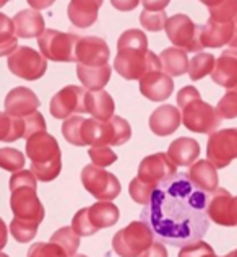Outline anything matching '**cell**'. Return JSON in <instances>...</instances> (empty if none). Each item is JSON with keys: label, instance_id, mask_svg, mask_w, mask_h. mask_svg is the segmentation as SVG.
I'll return each instance as SVG.
<instances>
[{"label": "cell", "instance_id": "816d5d0a", "mask_svg": "<svg viewBox=\"0 0 237 257\" xmlns=\"http://www.w3.org/2000/svg\"><path fill=\"white\" fill-rule=\"evenodd\" d=\"M232 220H234V226H237V197L232 199Z\"/></svg>", "mask_w": 237, "mask_h": 257}, {"label": "cell", "instance_id": "f6af8a7d", "mask_svg": "<svg viewBox=\"0 0 237 257\" xmlns=\"http://www.w3.org/2000/svg\"><path fill=\"white\" fill-rule=\"evenodd\" d=\"M143 4V9L148 12H162L171 4V0H140Z\"/></svg>", "mask_w": 237, "mask_h": 257}, {"label": "cell", "instance_id": "c3c4849f", "mask_svg": "<svg viewBox=\"0 0 237 257\" xmlns=\"http://www.w3.org/2000/svg\"><path fill=\"white\" fill-rule=\"evenodd\" d=\"M7 239H9V229H7L5 221L0 218V251L7 246Z\"/></svg>", "mask_w": 237, "mask_h": 257}, {"label": "cell", "instance_id": "ac0fdd59", "mask_svg": "<svg viewBox=\"0 0 237 257\" xmlns=\"http://www.w3.org/2000/svg\"><path fill=\"white\" fill-rule=\"evenodd\" d=\"M39 98L26 86H17L7 94L5 112L15 117H26L36 112L39 107Z\"/></svg>", "mask_w": 237, "mask_h": 257}, {"label": "cell", "instance_id": "8fae6325", "mask_svg": "<svg viewBox=\"0 0 237 257\" xmlns=\"http://www.w3.org/2000/svg\"><path fill=\"white\" fill-rule=\"evenodd\" d=\"M81 184L99 202H111L122 191L119 179L112 173H107L104 168L88 165L81 171Z\"/></svg>", "mask_w": 237, "mask_h": 257}, {"label": "cell", "instance_id": "d4e9b609", "mask_svg": "<svg viewBox=\"0 0 237 257\" xmlns=\"http://www.w3.org/2000/svg\"><path fill=\"white\" fill-rule=\"evenodd\" d=\"M235 18V17H234ZM234 35V20L229 23H218L208 18L205 26H201V44L205 47L218 49L222 46H229Z\"/></svg>", "mask_w": 237, "mask_h": 257}, {"label": "cell", "instance_id": "d6986e66", "mask_svg": "<svg viewBox=\"0 0 237 257\" xmlns=\"http://www.w3.org/2000/svg\"><path fill=\"white\" fill-rule=\"evenodd\" d=\"M174 91L172 77L166 75L164 72L156 70L150 72L140 80V93L150 101H166Z\"/></svg>", "mask_w": 237, "mask_h": 257}, {"label": "cell", "instance_id": "3957f363", "mask_svg": "<svg viewBox=\"0 0 237 257\" xmlns=\"http://www.w3.org/2000/svg\"><path fill=\"white\" fill-rule=\"evenodd\" d=\"M26 155L31 161V171L41 182H51L62 171V152L59 142L51 134L36 132L26 140Z\"/></svg>", "mask_w": 237, "mask_h": 257}, {"label": "cell", "instance_id": "60d3db41", "mask_svg": "<svg viewBox=\"0 0 237 257\" xmlns=\"http://www.w3.org/2000/svg\"><path fill=\"white\" fill-rule=\"evenodd\" d=\"M88 155H90L93 165L99 168L111 166L117 161V155L111 150V147H91L88 150Z\"/></svg>", "mask_w": 237, "mask_h": 257}, {"label": "cell", "instance_id": "7bdbcfd3", "mask_svg": "<svg viewBox=\"0 0 237 257\" xmlns=\"http://www.w3.org/2000/svg\"><path fill=\"white\" fill-rule=\"evenodd\" d=\"M209 254H214V249L201 239L188 242L179 251V257H206Z\"/></svg>", "mask_w": 237, "mask_h": 257}, {"label": "cell", "instance_id": "bcb514c9", "mask_svg": "<svg viewBox=\"0 0 237 257\" xmlns=\"http://www.w3.org/2000/svg\"><path fill=\"white\" fill-rule=\"evenodd\" d=\"M111 4L119 12H132L138 7L140 0H111Z\"/></svg>", "mask_w": 237, "mask_h": 257}, {"label": "cell", "instance_id": "836d02e7", "mask_svg": "<svg viewBox=\"0 0 237 257\" xmlns=\"http://www.w3.org/2000/svg\"><path fill=\"white\" fill-rule=\"evenodd\" d=\"M25 166V155L17 148H0V168L10 173L22 171Z\"/></svg>", "mask_w": 237, "mask_h": 257}, {"label": "cell", "instance_id": "e0dca14e", "mask_svg": "<svg viewBox=\"0 0 237 257\" xmlns=\"http://www.w3.org/2000/svg\"><path fill=\"white\" fill-rule=\"evenodd\" d=\"M232 195L227 189L218 187L208 197L206 215L213 223L219 226H234L232 220Z\"/></svg>", "mask_w": 237, "mask_h": 257}, {"label": "cell", "instance_id": "44dd1931", "mask_svg": "<svg viewBox=\"0 0 237 257\" xmlns=\"http://www.w3.org/2000/svg\"><path fill=\"white\" fill-rule=\"evenodd\" d=\"M182 122L180 111L175 106L162 104L150 116V128L158 137H167L179 128Z\"/></svg>", "mask_w": 237, "mask_h": 257}, {"label": "cell", "instance_id": "9f6ffc18", "mask_svg": "<svg viewBox=\"0 0 237 257\" xmlns=\"http://www.w3.org/2000/svg\"><path fill=\"white\" fill-rule=\"evenodd\" d=\"M0 257H9V255H7V254H4V252H0Z\"/></svg>", "mask_w": 237, "mask_h": 257}, {"label": "cell", "instance_id": "680465c9", "mask_svg": "<svg viewBox=\"0 0 237 257\" xmlns=\"http://www.w3.org/2000/svg\"><path fill=\"white\" fill-rule=\"evenodd\" d=\"M231 90H235V91H237V85H235L234 88H231Z\"/></svg>", "mask_w": 237, "mask_h": 257}, {"label": "cell", "instance_id": "ffe728a7", "mask_svg": "<svg viewBox=\"0 0 237 257\" xmlns=\"http://www.w3.org/2000/svg\"><path fill=\"white\" fill-rule=\"evenodd\" d=\"M211 78L216 85L231 90L237 85V47H229L222 51L214 64Z\"/></svg>", "mask_w": 237, "mask_h": 257}, {"label": "cell", "instance_id": "11a10c76", "mask_svg": "<svg viewBox=\"0 0 237 257\" xmlns=\"http://www.w3.org/2000/svg\"><path fill=\"white\" fill-rule=\"evenodd\" d=\"M73 257H88V255H83V254H75Z\"/></svg>", "mask_w": 237, "mask_h": 257}, {"label": "cell", "instance_id": "8992f818", "mask_svg": "<svg viewBox=\"0 0 237 257\" xmlns=\"http://www.w3.org/2000/svg\"><path fill=\"white\" fill-rule=\"evenodd\" d=\"M114 69L125 80H140L146 73L161 70L159 57L143 47H117Z\"/></svg>", "mask_w": 237, "mask_h": 257}, {"label": "cell", "instance_id": "1f68e13d", "mask_svg": "<svg viewBox=\"0 0 237 257\" xmlns=\"http://www.w3.org/2000/svg\"><path fill=\"white\" fill-rule=\"evenodd\" d=\"M214 64H216V59L213 54H208V52L195 54V57L188 62V77H190V80H193V82L201 80L203 77H206L213 72Z\"/></svg>", "mask_w": 237, "mask_h": 257}, {"label": "cell", "instance_id": "f546056e", "mask_svg": "<svg viewBox=\"0 0 237 257\" xmlns=\"http://www.w3.org/2000/svg\"><path fill=\"white\" fill-rule=\"evenodd\" d=\"M25 117H15L7 112H0V142H15L25 139Z\"/></svg>", "mask_w": 237, "mask_h": 257}, {"label": "cell", "instance_id": "d590c367", "mask_svg": "<svg viewBox=\"0 0 237 257\" xmlns=\"http://www.w3.org/2000/svg\"><path fill=\"white\" fill-rule=\"evenodd\" d=\"M39 225L30 221H20L13 218L10 223V233L18 242H30L35 239V236L38 234Z\"/></svg>", "mask_w": 237, "mask_h": 257}, {"label": "cell", "instance_id": "4fadbf2b", "mask_svg": "<svg viewBox=\"0 0 237 257\" xmlns=\"http://www.w3.org/2000/svg\"><path fill=\"white\" fill-rule=\"evenodd\" d=\"M208 161L216 170L226 168L237 158V128H222L213 132L206 145Z\"/></svg>", "mask_w": 237, "mask_h": 257}, {"label": "cell", "instance_id": "cb8c5ba5", "mask_svg": "<svg viewBox=\"0 0 237 257\" xmlns=\"http://www.w3.org/2000/svg\"><path fill=\"white\" fill-rule=\"evenodd\" d=\"M187 176L195 187L206 194L208 192L211 194L218 189V184H219L218 173H216V168L209 163L208 160L195 161V163L190 166V170H188Z\"/></svg>", "mask_w": 237, "mask_h": 257}, {"label": "cell", "instance_id": "ba28073f", "mask_svg": "<svg viewBox=\"0 0 237 257\" xmlns=\"http://www.w3.org/2000/svg\"><path fill=\"white\" fill-rule=\"evenodd\" d=\"M154 242V234L145 221H132L112 238V249L120 257H140Z\"/></svg>", "mask_w": 237, "mask_h": 257}, {"label": "cell", "instance_id": "f5cc1de1", "mask_svg": "<svg viewBox=\"0 0 237 257\" xmlns=\"http://www.w3.org/2000/svg\"><path fill=\"white\" fill-rule=\"evenodd\" d=\"M226 257H237V249H235V251H232V252H229Z\"/></svg>", "mask_w": 237, "mask_h": 257}, {"label": "cell", "instance_id": "5b68a950", "mask_svg": "<svg viewBox=\"0 0 237 257\" xmlns=\"http://www.w3.org/2000/svg\"><path fill=\"white\" fill-rule=\"evenodd\" d=\"M132 137V127L125 119L112 116L107 120L85 119L81 125V140L83 145L90 147H111L124 145Z\"/></svg>", "mask_w": 237, "mask_h": 257}, {"label": "cell", "instance_id": "d6a6232c", "mask_svg": "<svg viewBox=\"0 0 237 257\" xmlns=\"http://www.w3.org/2000/svg\"><path fill=\"white\" fill-rule=\"evenodd\" d=\"M51 242L62 247L69 257H73L80 247V236L73 231L72 226H64L51 236Z\"/></svg>", "mask_w": 237, "mask_h": 257}, {"label": "cell", "instance_id": "8d00e7d4", "mask_svg": "<svg viewBox=\"0 0 237 257\" xmlns=\"http://www.w3.org/2000/svg\"><path fill=\"white\" fill-rule=\"evenodd\" d=\"M209 20L218 23H229L237 15V0H222L218 7L208 9Z\"/></svg>", "mask_w": 237, "mask_h": 257}, {"label": "cell", "instance_id": "681fc988", "mask_svg": "<svg viewBox=\"0 0 237 257\" xmlns=\"http://www.w3.org/2000/svg\"><path fill=\"white\" fill-rule=\"evenodd\" d=\"M200 2L203 4V5H206L208 9H213V7H218L222 0H200Z\"/></svg>", "mask_w": 237, "mask_h": 257}, {"label": "cell", "instance_id": "7c38bea8", "mask_svg": "<svg viewBox=\"0 0 237 257\" xmlns=\"http://www.w3.org/2000/svg\"><path fill=\"white\" fill-rule=\"evenodd\" d=\"M9 69L15 77L35 82L44 75L47 70V59L41 52L28 46H20L9 56Z\"/></svg>", "mask_w": 237, "mask_h": 257}, {"label": "cell", "instance_id": "b9f144b4", "mask_svg": "<svg viewBox=\"0 0 237 257\" xmlns=\"http://www.w3.org/2000/svg\"><path fill=\"white\" fill-rule=\"evenodd\" d=\"M28 257H69L60 246L54 244V242H35L30 251Z\"/></svg>", "mask_w": 237, "mask_h": 257}, {"label": "cell", "instance_id": "484cf974", "mask_svg": "<svg viewBox=\"0 0 237 257\" xmlns=\"http://www.w3.org/2000/svg\"><path fill=\"white\" fill-rule=\"evenodd\" d=\"M17 38L31 39L39 38L44 33V18L36 10H22L13 18Z\"/></svg>", "mask_w": 237, "mask_h": 257}, {"label": "cell", "instance_id": "30bf717a", "mask_svg": "<svg viewBox=\"0 0 237 257\" xmlns=\"http://www.w3.org/2000/svg\"><path fill=\"white\" fill-rule=\"evenodd\" d=\"M166 35L175 47L184 49L185 52H200L205 49L201 44V26L195 25L190 17L184 13H177L166 22Z\"/></svg>", "mask_w": 237, "mask_h": 257}, {"label": "cell", "instance_id": "5bb4252c", "mask_svg": "<svg viewBox=\"0 0 237 257\" xmlns=\"http://www.w3.org/2000/svg\"><path fill=\"white\" fill-rule=\"evenodd\" d=\"M85 98H86V88H81L77 85H69L62 88L51 99L49 111L52 114V117L65 120L72 116H77V114H80V116L81 114H86Z\"/></svg>", "mask_w": 237, "mask_h": 257}, {"label": "cell", "instance_id": "603a6c76", "mask_svg": "<svg viewBox=\"0 0 237 257\" xmlns=\"http://www.w3.org/2000/svg\"><path fill=\"white\" fill-rule=\"evenodd\" d=\"M166 155L175 166H192L200 157V145L195 139L179 137L171 142Z\"/></svg>", "mask_w": 237, "mask_h": 257}, {"label": "cell", "instance_id": "7a4b0ae2", "mask_svg": "<svg viewBox=\"0 0 237 257\" xmlns=\"http://www.w3.org/2000/svg\"><path fill=\"white\" fill-rule=\"evenodd\" d=\"M38 179L30 170L13 173L10 178V207L13 218L20 221H30L41 225L44 220V207L38 197Z\"/></svg>", "mask_w": 237, "mask_h": 257}, {"label": "cell", "instance_id": "f1b7e54d", "mask_svg": "<svg viewBox=\"0 0 237 257\" xmlns=\"http://www.w3.org/2000/svg\"><path fill=\"white\" fill-rule=\"evenodd\" d=\"M161 69L169 77H180L188 72V57L187 52L179 47H167L159 54Z\"/></svg>", "mask_w": 237, "mask_h": 257}, {"label": "cell", "instance_id": "e575fe53", "mask_svg": "<svg viewBox=\"0 0 237 257\" xmlns=\"http://www.w3.org/2000/svg\"><path fill=\"white\" fill-rule=\"evenodd\" d=\"M83 120H85V117L77 114V116H72L69 119H65L64 124H62L64 139L75 147H85L83 140H81V125H83Z\"/></svg>", "mask_w": 237, "mask_h": 257}, {"label": "cell", "instance_id": "2e32d148", "mask_svg": "<svg viewBox=\"0 0 237 257\" xmlns=\"http://www.w3.org/2000/svg\"><path fill=\"white\" fill-rule=\"evenodd\" d=\"M77 62L86 67H103L107 65L111 57L109 46L103 38L83 36L77 44Z\"/></svg>", "mask_w": 237, "mask_h": 257}, {"label": "cell", "instance_id": "f907efd6", "mask_svg": "<svg viewBox=\"0 0 237 257\" xmlns=\"http://www.w3.org/2000/svg\"><path fill=\"white\" fill-rule=\"evenodd\" d=\"M231 47H237V15L234 18V35H232V41L229 43Z\"/></svg>", "mask_w": 237, "mask_h": 257}, {"label": "cell", "instance_id": "6f0895ef", "mask_svg": "<svg viewBox=\"0 0 237 257\" xmlns=\"http://www.w3.org/2000/svg\"><path fill=\"white\" fill-rule=\"evenodd\" d=\"M206 257H218V255H216V254H209V255H206Z\"/></svg>", "mask_w": 237, "mask_h": 257}, {"label": "cell", "instance_id": "9c48e42d", "mask_svg": "<svg viewBox=\"0 0 237 257\" xmlns=\"http://www.w3.org/2000/svg\"><path fill=\"white\" fill-rule=\"evenodd\" d=\"M80 36L57 30H44L38 38L41 54L54 62H77V44Z\"/></svg>", "mask_w": 237, "mask_h": 257}, {"label": "cell", "instance_id": "7dc6e473", "mask_svg": "<svg viewBox=\"0 0 237 257\" xmlns=\"http://www.w3.org/2000/svg\"><path fill=\"white\" fill-rule=\"evenodd\" d=\"M28 5L31 7L33 10H44V9H49V7L56 2V0H26Z\"/></svg>", "mask_w": 237, "mask_h": 257}, {"label": "cell", "instance_id": "db71d44e", "mask_svg": "<svg viewBox=\"0 0 237 257\" xmlns=\"http://www.w3.org/2000/svg\"><path fill=\"white\" fill-rule=\"evenodd\" d=\"M10 0H0V9H2V7L5 5V4H9Z\"/></svg>", "mask_w": 237, "mask_h": 257}, {"label": "cell", "instance_id": "9a60e30c", "mask_svg": "<svg viewBox=\"0 0 237 257\" xmlns=\"http://www.w3.org/2000/svg\"><path fill=\"white\" fill-rule=\"evenodd\" d=\"M174 174H177V166L171 158L166 153H154L141 160L137 178L148 186L158 187L162 181L172 178Z\"/></svg>", "mask_w": 237, "mask_h": 257}, {"label": "cell", "instance_id": "74e56055", "mask_svg": "<svg viewBox=\"0 0 237 257\" xmlns=\"http://www.w3.org/2000/svg\"><path fill=\"white\" fill-rule=\"evenodd\" d=\"M167 22V15L166 12H148L143 10L140 13V25L143 26L146 31H151V33H156L164 30Z\"/></svg>", "mask_w": 237, "mask_h": 257}, {"label": "cell", "instance_id": "f35d334b", "mask_svg": "<svg viewBox=\"0 0 237 257\" xmlns=\"http://www.w3.org/2000/svg\"><path fill=\"white\" fill-rule=\"evenodd\" d=\"M156 191V187H151L145 184V182H141L138 178H133L130 186H128V194H130V197L133 199V202H137L140 205H148L151 200V195L153 192Z\"/></svg>", "mask_w": 237, "mask_h": 257}, {"label": "cell", "instance_id": "4316f807", "mask_svg": "<svg viewBox=\"0 0 237 257\" xmlns=\"http://www.w3.org/2000/svg\"><path fill=\"white\" fill-rule=\"evenodd\" d=\"M85 106H86V112H90L98 120L111 119L114 116V111H116V103H114L112 96L104 90L86 91Z\"/></svg>", "mask_w": 237, "mask_h": 257}, {"label": "cell", "instance_id": "83f0119b", "mask_svg": "<svg viewBox=\"0 0 237 257\" xmlns=\"http://www.w3.org/2000/svg\"><path fill=\"white\" fill-rule=\"evenodd\" d=\"M112 69L111 65H103V67H86V65H77V77L80 78L83 88L90 91H99L107 85L111 80Z\"/></svg>", "mask_w": 237, "mask_h": 257}, {"label": "cell", "instance_id": "ee69618b", "mask_svg": "<svg viewBox=\"0 0 237 257\" xmlns=\"http://www.w3.org/2000/svg\"><path fill=\"white\" fill-rule=\"evenodd\" d=\"M140 257H169V255H167V249L164 247V244L159 241H154Z\"/></svg>", "mask_w": 237, "mask_h": 257}, {"label": "cell", "instance_id": "ab89813d", "mask_svg": "<svg viewBox=\"0 0 237 257\" xmlns=\"http://www.w3.org/2000/svg\"><path fill=\"white\" fill-rule=\"evenodd\" d=\"M216 112L221 119H235L237 117V91L227 90L226 94L219 99L216 106Z\"/></svg>", "mask_w": 237, "mask_h": 257}, {"label": "cell", "instance_id": "52a82bcc", "mask_svg": "<svg viewBox=\"0 0 237 257\" xmlns=\"http://www.w3.org/2000/svg\"><path fill=\"white\" fill-rule=\"evenodd\" d=\"M120 212L112 202H96L91 207H85L75 213L72 220V228L80 238L93 236L99 229L111 228L119 221Z\"/></svg>", "mask_w": 237, "mask_h": 257}, {"label": "cell", "instance_id": "6da1fadb", "mask_svg": "<svg viewBox=\"0 0 237 257\" xmlns=\"http://www.w3.org/2000/svg\"><path fill=\"white\" fill-rule=\"evenodd\" d=\"M209 195L195 187L184 173L162 181L141 212V221L154 238L175 247L201 239L209 228L206 204Z\"/></svg>", "mask_w": 237, "mask_h": 257}, {"label": "cell", "instance_id": "7402d4cb", "mask_svg": "<svg viewBox=\"0 0 237 257\" xmlns=\"http://www.w3.org/2000/svg\"><path fill=\"white\" fill-rule=\"evenodd\" d=\"M104 0H70L67 15L77 28H90L98 20V12Z\"/></svg>", "mask_w": 237, "mask_h": 257}, {"label": "cell", "instance_id": "4dcf8cb0", "mask_svg": "<svg viewBox=\"0 0 237 257\" xmlns=\"http://www.w3.org/2000/svg\"><path fill=\"white\" fill-rule=\"evenodd\" d=\"M18 38L15 35L13 20L7 17L5 13H0V57L10 56L17 51Z\"/></svg>", "mask_w": 237, "mask_h": 257}, {"label": "cell", "instance_id": "277c9868", "mask_svg": "<svg viewBox=\"0 0 237 257\" xmlns=\"http://www.w3.org/2000/svg\"><path fill=\"white\" fill-rule=\"evenodd\" d=\"M177 106L182 111V124L190 132L211 135L221 124L216 107L205 103L195 86H184L177 93Z\"/></svg>", "mask_w": 237, "mask_h": 257}]
</instances>
